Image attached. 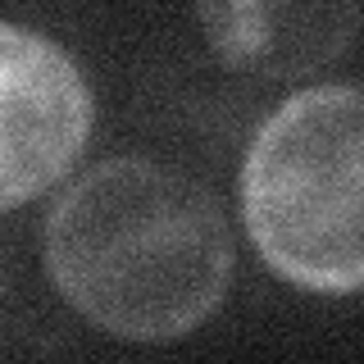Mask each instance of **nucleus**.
<instances>
[{"mask_svg":"<svg viewBox=\"0 0 364 364\" xmlns=\"http://www.w3.org/2000/svg\"><path fill=\"white\" fill-rule=\"evenodd\" d=\"M360 87H310L259 128L242 168V210L259 255L314 291L364 282L360 242Z\"/></svg>","mask_w":364,"mask_h":364,"instance_id":"f03ea898","label":"nucleus"},{"mask_svg":"<svg viewBox=\"0 0 364 364\" xmlns=\"http://www.w3.org/2000/svg\"><path fill=\"white\" fill-rule=\"evenodd\" d=\"M91 132V91L55 41L0 23V205L55 187Z\"/></svg>","mask_w":364,"mask_h":364,"instance_id":"7ed1b4c3","label":"nucleus"},{"mask_svg":"<svg viewBox=\"0 0 364 364\" xmlns=\"http://www.w3.org/2000/svg\"><path fill=\"white\" fill-rule=\"evenodd\" d=\"M200 23L223 60L269 77H305L350 50L360 0H200Z\"/></svg>","mask_w":364,"mask_h":364,"instance_id":"20e7f679","label":"nucleus"},{"mask_svg":"<svg viewBox=\"0 0 364 364\" xmlns=\"http://www.w3.org/2000/svg\"><path fill=\"white\" fill-rule=\"evenodd\" d=\"M46 259L73 310L114 337H182L223 301L232 237L200 182L155 159H109L60 196Z\"/></svg>","mask_w":364,"mask_h":364,"instance_id":"f257e3e1","label":"nucleus"}]
</instances>
